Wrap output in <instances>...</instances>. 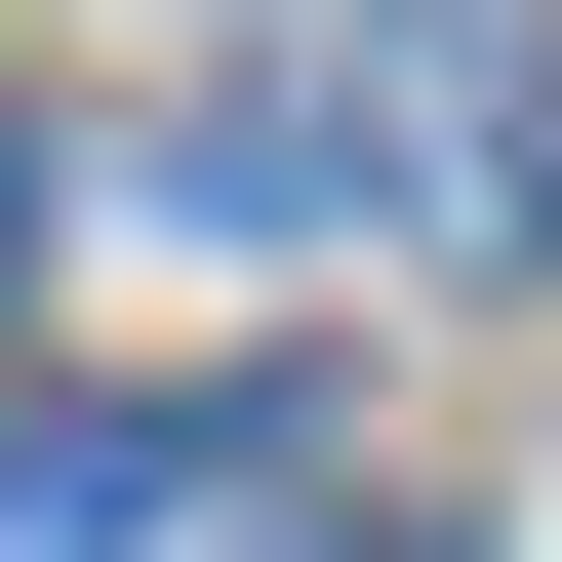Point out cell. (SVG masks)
<instances>
[{
    "label": "cell",
    "instance_id": "3",
    "mask_svg": "<svg viewBox=\"0 0 562 562\" xmlns=\"http://www.w3.org/2000/svg\"><path fill=\"white\" fill-rule=\"evenodd\" d=\"M281 562H322V522H281Z\"/></svg>",
    "mask_w": 562,
    "mask_h": 562
},
{
    "label": "cell",
    "instance_id": "2",
    "mask_svg": "<svg viewBox=\"0 0 562 562\" xmlns=\"http://www.w3.org/2000/svg\"><path fill=\"white\" fill-rule=\"evenodd\" d=\"M0 281H41V81H0Z\"/></svg>",
    "mask_w": 562,
    "mask_h": 562
},
{
    "label": "cell",
    "instance_id": "1",
    "mask_svg": "<svg viewBox=\"0 0 562 562\" xmlns=\"http://www.w3.org/2000/svg\"><path fill=\"white\" fill-rule=\"evenodd\" d=\"M201 482H241V402H41L0 442V562H161Z\"/></svg>",
    "mask_w": 562,
    "mask_h": 562
}]
</instances>
